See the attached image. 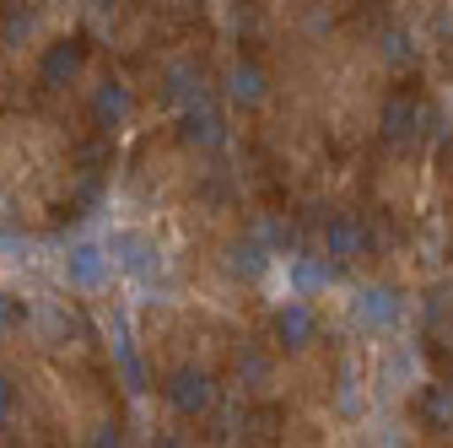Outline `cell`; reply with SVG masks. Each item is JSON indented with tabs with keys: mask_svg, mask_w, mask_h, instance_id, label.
I'll return each mask as SVG.
<instances>
[{
	"mask_svg": "<svg viewBox=\"0 0 453 448\" xmlns=\"http://www.w3.org/2000/svg\"><path fill=\"white\" fill-rule=\"evenodd\" d=\"M351 319L367 335H388V329H400V319H405V297L394 287H362L357 303H351Z\"/></svg>",
	"mask_w": 453,
	"mask_h": 448,
	"instance_id": "cell-1",
	"label": "cell"
},
{
	"mask_svg": "<svg viewBox=\"0 0 453 448\" xmlns=\"http://www.w3.org/2000/svg\"><path fill=\"white\" fill-rule=\"evenodd\" d=\"M167 406L184 411V416H205L216 406V383L205 373H195V367H179L173 378H167Z\"/></svg>",
	"mask_w": 453,
	"mask_h": 448,
	"instance_id": "cell-2",
	"label": "cell"
},
{
	"mask_svg": "<svg viewBox=\"0 0 453 448\" xmlns=\"http://www.w3.org/2000/svg\"><path fill=\"white\" fill-rule=\"evenodd\" d=\"M108 275H113V259H108L103 243H76V249L65 254V282H71V287L97 292V287H108Z\"/></svg>",
	"mask_w": 453,
	"mask_h": 448,
	"instance_id": "cell-3",
	"label": "cell"
},
{
	"mask_svg": "<svg viewBox=\"0 0 453 448\" xmlns=\"http://www.w3.org/2000/svg\"><path fill=\"white\" fill-rule=\"evenodd\" d=\"M313 335H319V319H313L308 297L280 303V313H275V341H280V346H287V351H303V346H313Z\"/></svg>",
	"mask_w": 453,
	"mask_h": 448,
	"instance_id": "cell-4",
	"label": "cell"
},
{
	"mask_svg": "<svg viewBox=\"0 0 453 448\" xmlns=\"http://www.w3.org/2000/svg\"><path fill=\"white\" fill-rule=\"evenodd\" d=\"M108 259H113V270H130V275H151L157 270V249L141 233H113Z\"/></svg>",
	"mask_w": 453,
	"mask_h": 448,
	"instance_id": "cell-5",
	"label": "cell"
},
{
	"mask_svg": "<svg viewBox=\"0 0 453 448\" xmlns=\"http://www.w3.org/2000/svg\"><path fill=\"white\" fill-rule=\"evenodd\" d=\"M411 383H416V351H411V346L388 351V357H383V367H378V378H372V389H378L383 400H394V395H405Z\"/></svg>",
	"mask_w": 453,
	"mask_h": 448,
	"instance_id": "cell-6",
	"label": "cell"
},
{
	"mask_svg": "<svg viewBox=\"0 0 453 448\" xmlns=\"http://www.w3.org/2000/svg\"><path fill=\"white\" fill-rule=\"evenodd\" d=\"M324 243H329V259H357L367 249V233L357 228L351 216H334L329 228H324Z\"/></svg>",
	"mask_w": 453,
	"mask_h": 448,
	"instance_id": "cell-7",
	"label": "cell"
},
{
	"mask_svg": "<svg viewBox=\"0 0 453 448\" xmlns=\"http://www.w3.org/2000/svg\"><path fill=\"white\" fill-rule=\"evenodd\" d=\"M287 270H292V287H297V297H313V292H324V287L334 282V265H329V259H313V254L292 259Z\"/></svg>",
	"mask_w": 453,
	"mask_h": 448,
	"instance_id": "cell-8",
	"label": "cell"
},
{
	"mask_svg": "<svg viewBox=\"0 0 453 448\" xmlns=\"http://www.w3.org/2000/svg\"><path fill=\"white\" fill-rule=\"evenodd\" d=\"M421 416L437 432H453V389H426V395H421Z\"/></svg>",
	"mask_w": 453,
	"mask_h": 448,
	"instance_id": "cell-9",
	"label": "cell"
},
{
	"mask_svg": "<svg viewBox=\"0 0 453 448\" xmlns=\"http://www.w3.org/2000/svg\"><path fill=\"white\" fill-rule=\"evenodd\" d=\"M340 411H346V416L362 411V373H357V362L340 367Z\"/></svg>",
	"mask_w": 453,
	"mask_h": 448,
	"instance_id": "cell-10",
	"label": "cell"
},
{
	"mask_svg": "<svg viewBox=\"0 0 453 448\" xmlns=\"http://www.w3.org/2000/svg\"><path fill=\"white\" fill-rule=\"evenodd\" d=\"M233 270H238V275H259V270H265L259 243H238V249H233Z\"/></svg>",
	"mask_w": 453,
	"mask_h": 448,
	"instance_id": "cell-11",
	"label": "cell"
},
{
	"mask_svg": "<svg viewBox=\"0 0 453 448\" xmlns=\"http://www.w3.org/2000/svg\"><path fill=\"white\" fill-rule=\"evenodd\" d=\"M233 97L238 103H259V71H238L233 76Z\"/></svg>",
	"mask_w": 453,
	"mask_h": 448,
	"instance_id": "cell-12",
	"label": "cell"
},
{
	"mask_svg": "<svg viewBox=\"0 0 453 448\" xmlns=\"http://www.w3.org/2000/svg\"><path fill=\"white\" fill-rule=\"evenodd\" d=\"M411 120H416V108H411V103H394V108H388V135H394V141L411 135V130H405Z\"/></svg>",
	"mask_w": 453,
	"mask_h": 448,
	"instance_id": "cell-13",
	"label": "cell"
},
{
	"mask_svg": "<svg viewBox=\"0 0 453 448\" xmlns=\"http://www.w3.org/2000/svg\"><path fill=\"white\" fill-rule=\"evenodd\" d=\"M22 313H27V308H22L17 297H6V292H0V329H12V324H17Z\"/></svg>",
	"mask_w": 453,
	"mask_h": 448,
	"instance_id": "cell-14",
	"label": "cell"
},
{
	"mask_svg": "<svg viewBox=\"0 0 453 448\" xmlns=\"http://www.w3.org/2000/svg\"><path fill=\"white\" fill-rule=\"evenodd\" d=\"M378 448H405V437H400V427H394V421L378 427Z\"/></svg>",
	"mask_w": 453,
	"mask_h": 448,
	"instance_id": "cell-15",
	"label": "cell"
},
{
	"mask_svg": "<svg viewBox=\"0 0 453 448\" xmlns=\"http://www.w3.org/2000/svg\"><path fill=\"white\" fill-rule=\"evenodd\" d=\"M151 448H189V443H184L179 432H157V443H151Z\"/></svg>",
	"mask_w": 453,
	"mask_h": 448,
	"instance_id": "cell-16",
	"label": "cell"
},
{
	"mask_svg": "<svg viewBox=\"0 0 453 448\" xmlns=\"http://www.w3.org/2000/svg\"><path fill=\"white\" fill-rule=\"evenodd\" d=\"M6 411H12V383L0 378V416H6Z\"/></svg>",
	"mask_w": 453,
	"mask_h": 448,
	"instance_id": "cell-17",
	"label": "cell"
},
{
	"mask_svg": "<svg viewBox=\"0 0 453 448\" xmlns=\"http://www.w3.org/2000/svg\"><path fill=\"white\" fill-rule=\"evenodd\" d=\"M97 448H119V437H97Z\"/></svg>",
	"mask_w": 453,
	"mask_h": 448,
	"instance_id": "cell-18",
	"label": "cell"
}]
</instances>
